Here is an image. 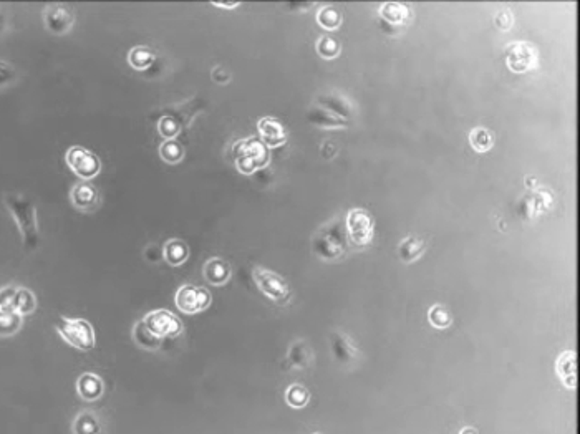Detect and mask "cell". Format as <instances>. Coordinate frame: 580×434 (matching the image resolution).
I'll return each instance as SVG.
<instances>
[{"label":"cell","mask_w":580,"mask_h":434,"mask_svg":"<svg viewBox=\"0 0 580 434\" xmlns=\"http://www.w3.org/2000/svg\"><path fill=\"white\" fill-rule=\"evenodd\" d=\"M3 204L19 227L25 251H37L38 244H40V234H38L37 208H35L33 201L24 194L7 192L3 194Z\"/></svg>","instance_id":"1"},{"label":"cell","mask_w":580,"mask_h":434,"mask_svg":"<svg viewBox=\"0 0 580 434\" xmlns=\"http://www.w3.org/2000/svg\"><path fill=\"white\" fill-rule=\"evenodd\" d=\"M232 157H234L236 169L245 176L257 173L259 169H264L270 163L269 148L256 136H249V138L236 141L232 146Z\"/></svg>","instance_id":"2"},{"label":"cell","mask_w":580,"mask_h":434,"mask_svg":"<svg viewBox=\"0 0 580 434\" xmlns=\"http://www.w3.org/2000/svg\"><path fill=\"white\" fill-rule=\"evenodd\" d=\"M56 333L61 336L65 343L82 352H90L95 346V330L91 323L85 318H70L61 317L56 322Z\"/></svg>","instance_id":"3"},{"label":"cell","mask_w":580,"mask_h":434,"mask_svg":"<svg viewBox=\"0 0 580 434\" xmlns=\"http://www.w3.org/2000/svg\"><path fill=\"white\" fill-rule=\"evenodd\" d=\"M196 113V104H192V102L169 107L161 113L156 128L165 139H176L191 125Z\"/></svg>","instance_id":"4"},{"label":"cell","mask_w":580,"mask_h":434,"mask_svg":"<svg viewBox=\"0 0 580 434\" xmlns=\"http://www.w3.org/2000/svg\"><path fill=\"white\" fill-rule=\"evenodd\" d=\"M252 279L259 290L277 305H285L290 300V297H292L289 284L285 282L284 277L275 274L274 270L256 265L252 269Z\"/></svg>","instance_id":"5"},{"label":"cell","mask_w":580,"mask_h":434,"mask_svg":"<svg viewBox=\"0 0 580 434\" xmlns=\"http://www.w3.org/2000/svg\"><path fill=\"white\" fill-rule=\"evenodd\" d=\"M346 238L355 247H367L375 234L373 217L365 209H350L345 217Z\"/></svg>","instance_id":"6"},{"label":"cell","mask_w":580,"mask_h":434,"mask_svg":"<svg viewBox=\"0 0 580 434\" xmlns=\"http://www.w3.org/2000/svg\"><path fill=\"white\" fill-rule=\"evenodd\" d=\"M65 161H67L68 168L72 169L82 181H90V179L98 176L100 171H102V161H100V157L83 146L68 148L67 155H65Z\"/></svg>","instance_id":"7"},{"label":"cell","mask_w":580,"mask_h":434,"mask_svg":"<svg viewBox=\"0 0 580 434\" xmlns=\"http://www.w3.org/2000/svg\"><path fill=\"white\" fill-rule=\"evenodd\" d=\"M142 322L148 327V330L160 340L176 339V336L181 335L184 330L181 320L166 309L153 310V312L144 315Z\"/></svg>","instance_id":"8"},{"label":"cell","mask_w":580,"mask_h":434,"mask_svg":"<svg viewBox=\"0 0 580 434\" xmlns=\"http://www.w3.org/2000/svg\"><path fill=\"white\" fill-rule=\"evenodd\" d=\"M211 302H213V297H211L209 290L192 284L181 285L174 295L176 307L186 315L204 312V310H208L211 307Z\"/></svg>","instance_id":"9"},{"label":"cell","mask_w":580,"mask_h":434,"mask_svg":"<svg viewBox=\"0 0 580 434\" xmlns=\"http://www.w3.org/2000/svg\"><path fill=\"white\" fill-rule=\"evenodd\" d=\"M537 48L529 42H514L506 47V65L514 73H526L537 67Z\"/></svg>","instance_id":"10"},{"label":"cell","mask_w":580,"mask_h":434,"mask_svg":"<svg viewBox=\"0 0 580 434\" xmlns=\"http://www.w3.org/2000/svg\"><path fill=\"white\" fill-rule=\"evenodd\" d=\"M43 24L48 32L54 35H65L73 29L75 14L67 6L52 3L43 10Z\"/></svg>","instance_id":"11"},{"label":"cell","mask_w":580,"mask_h":434,"mask_svg":"<svg viewBox=\"0 0 580 434\" xmlns=\"http://www.w3.org/2000/svg\"><path fill=\"white\" fill-rule=\"evenodd\" d=\"M314 251L323 261H333V258L340 257L344 251H342L337 226H325L317 232V235L314 238Z\"/></svg>","instance_id":"12"},{"label":"cell","mask_w":580,"mask_h":434,"mask_svg":"<svg viewBox=\"0 0 580 434\" xmlns=\"http://www.w3.org/2000/svg\"><path fill=\"white\" fill-rule=\"evenodd\" d=\"M70 201L73 208L80 212H93L102 204V197L93 184L88 181H80L70 189Z\"/></svg>","instance_id":"13"},{"label":"cell","mask_w":580,"mask_h":434,"mask_svg":"<svg viewBox=\"0 0 580 434\" xmlns=\"http://www.w3.org/2000/svg\"><path fill=\"white\" fill-rule=\"evenodd\" d=\"M257 131L261 136V141L267 148H277L287 143L289 133L285 126L277 118L264 116L257 121Z\"/></svg>","instance_id":"14"},{"label":"cell","mask_w":580,"mask_h":434,"mask_svg":"<svg viewBox=\"0 0 580 434\" xmlns=\"http://www.w3.org/2000/svg\"><path fill=\"white\" fill-rule=\"evenodd\" d=\"M332 339V352L335 355L337 362H340L344 366H351L358 362L362 353L355 345V341L350 339L346 333L333 332Z\"/></svg>","instance_id":"15"},{"label":"cell","mask_w":580,"mask_h":434,"mask_svg":"<svg viewBox=\"0 0 580 434\" xmlns=\"http://www.w3.org/2000/svg\"><path fill=\"white\" fill-rule=\"evenodd\" d=\"M378 15L381 22L388 27H406L411 20V10L405 3L398 2H386L381 3L378 8Z\"/></svg>","instance_id":"16"},{"label":"cell","mask_w":580,"mask_h":434,"mask_svg":"<svg viewBox=\"0 0 580 434\" xmlns=\"http://www.w3.org/2000/svg\"><path fill=\"white\" fill-rule=\"evenodd\" d=\"M556 371L565 388L575 389L577 387V355L572 350H565L556 362Z\"/></svg>","instance_id":"17"},{"label":"cell","mask_w":580,"mask_h":434,"mask_svg":"<svg viewBox=\"0 0 580 434\" xmlns=\"http://www.w3.org/2000/svg\"><path fill=\"white\" fill-rule=\"evenodd\" d=\"M105 383L96 373H83L77 380V394L83 401L93 403L103 396Z\"/></svg>","instance_id":"18"},{"label":"cell","mask_w":580,"mask_h":434,"mask_svg":"<svg viewBox=\"0 0 580 434\" xmlns=\"http://www.w3.org/2000/svg\"><path fill=\"white\" fill-rule=\"evenodd\" d=\"M307 120H309L312 125L319 126V128H325V130H338V128H345L346 126V121L344 118L337 116L335 113L328 111L327 108L320 107V104H312L309 111H307Z\"/></svg>","instance_id":"19"},{"label":"cell","mask_w":580,"mask_h":434,"mask_svg":"<svg viewBox=\"0 0 580 434\" xmlns=\"http://www.w3.org/2000/svg\"><path fill=\"white\" fill-rule=\"evenodd\" d=\"M203 272H204L206 280H208L211 285H216V287L229 282L231 274H232L231 265L221 257L209 258V261L204 264Z\"/></svg>","instance_id":"20"},{"label":"cell","mask_w":580,"mask_h":434,"mask_svg":"<svg viewBox=\"0 0 580 434\" xmlns=\"http://www.w3.org/2000/svg\"><path fill=\"white\" fill-rule=\"evenodd\" d=\"M317 104H320V107H323V108H327L328 111L335 113L337 116L344 118V120H345V118H350L355 111L353 104H351L349 100H346V96L337 93V91H332V93H325L322 96H319Z\"/></svg>","instance_id":"21"},{"label":"cell","mask_w":580,"mask_h":434,"mask_svg":"<svg viewBox=\"0 0 580 434\" xmlns=\"http://www.w3.org/2000/svg\"><path fill=\"white\" fill-rule=\"evenodd\" d=\"M73 434H103V421L93 411H80L72 423Z\"/></svg>","instance_id":"22"},{"label":"cell","mask_w":580,"mask_h":434,"mask_svg":"<svg viewBox=\"0 0 580 434\" xmlns=\"http://www.w3.org/2000/svg\"><path fill=\"white\" fill-rule=\"evenodd\" d=\"M312 359H314V352H312V348L307 341L297 340L290 345L289 353H287V362L290 368H296V370H305V368L310 366Z\"/></svg>","instance_id":"23"},{"label":"cell","mask_w":580,"mask_h":434,"mask_svg":"<svg viewBox=\"0 0 580 434\" xmlns=\"http://www.w3.org/2000/svg\"><path fill=\"white\" fill-rule=\"evenodd\" d=\"M162 258L168 262L169 265L179 267L189 258V247L184 240L178 238H171L166 240L165 247H162Z\"/></svg>","instance_id":"24"},{"label":"cell","mask_w":580,"mask_h":434,"mask_svg":"<svg viewBox=\"0 0 580 434\" xmlns=\"http://www.w3.org/2000/svg\"><path fill=\"white\" fill-rule=\"evenodd\" d=\"M426 251V244L423 239L416 238V235H410V238H405L398 245V256L405 264H413L418 258L423 256Z\"/></svg>","instance_id":"25"},{"label":"cell","mask_w":580,"mask_h":434,"mask_svg":"<svg viewBox=\"0 0 580 434\" xmlns=\"http://www.w3.org/2000/svg\"><path fill=\"white\" fill-rule=\"evenodd\" d=\"M156 60V52L146 45L133 47L128 52V65L133 70L144 72V70L151 68Z\"/></svg>","instance_id":"26"},{"label":"cell","mask_w":580,"mask_h":434,"mask_svg":"<svg viewBox=\"0 0 580 434\" xmlns=\"http://www.w3.org/2000/svg\"><path fill=\"white\" fill-rule=\"evenodd\" d=\"M133 340H135V343L139 346V348L148 350V352H158V350H160L161 345H162V340H160L158 336L153 335V333L148 330V327L144 325L142 320L135 323Z\"/></svg>","instance_id":"27"},{"label":"cell","mask_w":580,"mask_h":434,"mask_svg":"<svg viewBox=\"0 0 580 434\" xmlns=\"http://www.w3.org/2000/svg\"><path fill=\"white\" fill-rule=\"evenodd\" d=\"M24 325V317L12 309H0V336H14Z\"/></svg>","instance_id":"28"},{"label":"cell","mask_w":580,"mask_h":434,"mask_svg":"<svg viewBox=\"0 0 580 434\" xmlns=\"http://www.w3.org/2000/svg\"><path fill=\"white\" fill-rule=\"evenodd\" d=\"M35 309H37V297H35V293L27 287L17 288L12 310H15L22 317H25V315L33 313Z\"/></svg>","instance_id":"29"},{"label":"cell","mask_w":580,"mask_h":434,"mask_svg":"<svg viewBox=\"0 0 580 434\" xmlns=\"http://www.w3.org/2000/svg\"><path fill=\"white\" fill-rule=\"evenodd\" d=\"M160 156L165 163L178 164L184 160V146L178 139H165L160 146Z\"/></svg>","instance_id":"30"},{"label":"cell","mask_w":580,"mask_h":434,"mask_svg":"<svg viewBox=\"0 0 580 434\" xmlns=\"http://www.w3.org/2000/svg\"><path fill=\"white\" fill-rule=\"evenodd\" d=\"M285 401H287V405L293 408V410H302V408L309 405L310 392L305 387H302V385L292 383L285 389Z\"/></svg>","instance_id":"31"},{"label":"cell","mask_w":580,"mask_h":434,"mask_svg":"<svg viewBox=\"0 0 580 434\" xmlns=\"http://www.w3.org/2000/svg\"><path fill=\"white\" fill-rule=\"evenodd\" d=\"M469 144L476 153H487L494 146V138L489 130L486 128H474L469 133Z\"/></svg>","instance_id":"32"},{"label":"cell","mask_w":580,"mask_h":434,"mask_svg":"<svg viewBox=\"0 0 580 434\" xmlns=\"http://www.w3.org/2000/svg\"><path fill=\"white\" fill-rule=\"evenodd\" d=\"M428 320L429 323H432V327L438 328V330H446V328L451 327L452 315L445 305L434 304L432 309L428 310Z\"/></svg>","instance_id":"33"},{"label":"cell","mask_w":580,"mask_h":434,"mask_svg":"<svg viewBox=\"0 0 580 434\" xmlns=\"http://www.w3.org/2000/svg\"><path fill=\"white\" fill-rule=\"evenodd\" d=\"M317 22L325 30H337L342 25V15L335 7L323 6L317 12Z\"/></svg>","instance_id":"34"},{"label":"cell","mask_w":580,"mask_h":434,"mask_svg":"<svg viewBox=\"0 0 580 434\" xmlns=\"http://www.w3.org/2000/svg\"><path fill=\"white\" fill-rule=\"evenodd\" d=\"M315 50H317V54L322 59L332 60L340 54V43L335 38L328 37V35H322V37H319L317 43H315Z\"/></svg>","instance_id":"35"},{"label":"cell","mask_w":580,"mask_h":434,"mask_svg":"<svg viewBox=\"0 0 580 434\" xmlns=\"http://www.w3.org/2000/svg\"><path fill=\"white\" fill-rule=\"evenodd\" d=\"M19 285H6V287L0 288V309H12V304H14L15 293Z\"/></svg>","instance_id":"36"},{"label":"cell","mask_w":580,"mask_h":434,"mask_svg":"<svg viewBox=\"0 0 580 434\" xmlns=\"http://www.w3.org/2000/svg\"><path fill=\"white\" fill-rule=\"evenodd\" d=\"M494 25L498 27L499 30H503V32H508V30L512 29L514 25V15L511 14V10H501L498 14L494 15Z\"/></svg>","instance_id":"37"},{"label":"cell","mask_w":580,"mask_h":434,"mask_svg":"<svg viewBox=\"0 0 580 434\" xmlns=\"http://www.w3.org/2000/svg\"><path fill=\"white\" fill-rule=\"evenodd\" d=\"M17 73L15 70L12 68V65L6 63V61L0 60V86H6L8 83H12L15 80Z\"/></svg>","instance_id":"38"},{"label":"cell","mask_w":580,"mask_h":434,"mask_svg":"<svg viewBox=\"0 0 580 434\" xmlns=\"http://www.w3.org/2000/svg\"><path fill=\"white\" fill-rule=\"evenodd\" d=\"M229 78L231 75L226 72V70H224V67H216L213 70V80L216 83H227L229 82Z\"/></svg>","instance_id":"39"},{"label":"cell","mask_w":580,"mask_h":434,"mask_svg":"<svg viewBox=\"0 0 580 434\" xmlns=\"http://www.w3.org/2000/svg\"><path fill=\"white\" fill-rule=\"evenodd\" d=\"M214 7H219V8H227V10H232V8L239 7L241 3L239 2H213Z\"/></svg>","instance_id":"40"},{"label":"cell","mask_w":580,"mask_h":434,"mask_svg":"<svg viewBox=\"0 0 580 434\" xmlns=\"http://www.w3.org/2000/svg\"><path fill=\"white\" fill-rule=\"evenodd\" d=\"M6 29H7V17L2 10H0V33H2Z\"/></svg>","instance_id":"41"},{"label":"cell","mask_w":580,"mask_h":434,"mask_svg":"<svg viewBox=\"0 0 580 434\" xmlns=\"http://www.w3.org/2000/svg\"><path fill=\"white\" fill-rule=\"evenodd\" d=\"M459 434H479V433H478V429H474L471 426H466V428L461 429Z\"/></svg>","instance_id":"42"},{"label":"cell","mask_w":580,"mask_h":434,"mask_svg":"<svg viewBox=\"0 0 580 434\" xmlns=\"http://www.w3.org/2000/svg\"><path fill=\"white\" fill-rule=\"evenodd\" d=\"M314 434H322V433H314Z\"/></svg>","instance_id":"43"}]
</instances>
